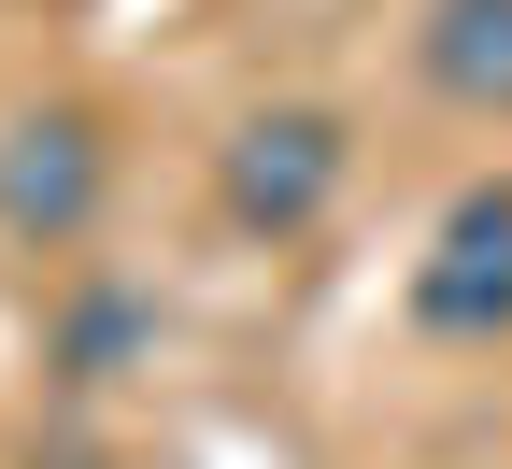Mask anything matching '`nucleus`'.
I'll return each instance as SVG.
<instances>
[{
  "label": "nucleus",
  "mask_w": 512,
  "mask_h": 469,
  "mask_svg": "<svg viewBox=\"0 0 512 469\" xmlns=\"http://www.w3.org/2000/svg\"><path fill=\"white\" fill-rule=\"evenodd\" d=\"M413 72L456 100V114H484V128H512V0H427V29H413Z\"/></svg>",
  "instance_id": "nucleus-4"
},
{
  "label": "nucleus",
  "mask_w": 512,
  "mask_h": 469,
  "mask_svg": "<svg viewBox=\"0 0 512 469\" xmlns=\"http://www.w3.org/2000/svg\"><path fill=\"white\" fill-rule=\"evenodd\" d=\"M342 171H356V143H342V114H328V100H256L228 143H214V199H228V228H256V242L328 228Z\"/></svg>",
  "instance_id": "nucleus-1"
},
{
  "label": "nucleus",
  "mask_w": 512,
  "mask_h": 469,
  "mask_svg": "<svg viewBox=\"0 0 512 469\" xmlns=\"http://www.w3.org/2000/svg\"><path fill=\"white\" fill-rule=\"evenodd\" d=\"M413 327L427 342H512V171L456 185L413 256Z\"/></svg>",
  "instance_id": "nucleus-3"
},
{
  "label": "nucleus",
  "mask_w": 512,
  "mask_h": 469,
  "mask_svg": "<svg viewBox=\"0 0 512 469\" xmlns=\"http://www.w3.org/2000/svg\"><path fill=\"white\" fill-rule=\"evenodd\" d=\"M100 199H114V143H100L86 100H29V114H0V242L72 256V242L100 228Z\"/></svg>",
  "instance_id": "nucleus-2"
}]
</instances>
